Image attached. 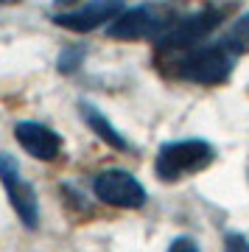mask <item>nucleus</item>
I'll return each instance as SVG.
<instances>
[{
    "mask_svg": "<svg viewBox=\"0 0 249 252\" xmlns=\"http://www.w3.org/2000/svg\"><path fill=\"white\" fill-rule=\"evenodd\" d=\"M171 56L168 64L171 73L185 81H196V84H221L230 79L232 62L235 56L224 45H205V48H190V51H179V54H162Z\"/></svg>",
    "mask_w": 249,
    "mask_h": 252,
    "instance_id": "nucleus-1",
    "label": "nucleus"
},
{
    "mask_svg": "<svg viewBox=\"0 0 249 252\" xmlns=\"http://www.w3.org/2000/svg\"><path fill=\"white\" fill-rule=\"evenodd\" d=\"M213 157H216V149L207 140H199V137L174 140V143H165L157 152L154 171H157V177L162 182H177L182 177L205 171L207 165L213 162Z\"/></svg>",
    "mask_w": 249,
    "mask_h": 252,
    "instance_id": "nucleus-2",
    "label": "nucleus"
},
{
    "mask_svg": "<svg viewBox=\"0 0 249 252\" xmlns=\"http://www.w3.org/2000/svg\"><path fill=\"white\" fill-rule=\"evenodd\" d=\"M177 14L165 6H137V9H126L118 20H112L107 34L112 39H160L171 26H174Z\"/></svg>",
    "mask_w": 249,
    "mask_h": 252,
    "instance_id": "nucleus-3",
    "label": "nucleus"
},
{
    "mask_svg": "<svg viewBox=\"0 0 249 252\" xmlns=\"http://www.w3.org/2000/svg\"><path fill=\"white\" fill-rule=\"evenodd\" d=\"M0 182H3V188H6V196H9L17 219L28 227V230H36V227H39L36 190H34V185L23 177L17 160H14L9 152H0Z\"/></svg>",
    "mask_w": 249,
    "mask_h": 252,
    "instance_id": "nucleus-4",
    "label": "nucleus"
},
{
    "mask_svg": "<svg viewBox=\"0 0 249 252\" xmlns=\"http://www.w3.org/2000/svg\"><path fill=\"white\" fill-rule=\"evenodd\" d=\"M224 11L221 9H202L187 17H177L174 26L157 39V48L162 54H179V51H190L196 42H202L218 23H221Z\"/></svg>",
    "mask_w": 249,
    "mask_h": 252,
    "instance_id": "nucleus-5",
    "label": "nucleus"
},
{
    "mask_svg": "<svg viewBox=\"0 0 249 252\" xmlns=\"http://www.w3.org/2000/svg\"><path fill=\"white\" fill-rule=\"evenodd\" d=\"M93 193L95 199H101L104 205L112 207H124V210H137V207L146 205V188L134 180L129 171L124 168H109V171H101L93 180Z\"/></svg>",
    "mask_w": 249,
    "mask_h": 252,
    "instance_id": "nucleus-6",
    "label": "nucleus"
},
{
    "mask_svg": "<svg viewBox=\"0 0 249 252\" xmlns=\"http://www.w3.org/2000/svg\"><path fill=\"white\" fill-rule=\"evenodd\" d=\"M124 0H90L87 6H81L76 11H62L56 14L54 23L56 26L67 28V31H76V34H87V31H95L104 23H112L124 14Z\"/></svg>",
    "mask_w": 249,
    "mask_h": 252,
    "instance_id": "nucleus-7",
    "label": "nucleus"
},
{
    "mask_svg": "<svg viewBox=\"0 0 249 252\" xmlns=\"http://www.w3.org/2000/svg\"><path fill=\"white\" fill-rule=\"evenodd\" d=\"M14 137H17V143L23 146L31 157H36V160L51 162V160L59 157V152H62V137L56 135L51 126L36 124V121H20V124L14 126Z\"/></svg>",
    "mask_w": 249,
    "mask_h": 252,
    "instance_id": "nucleus-8",
    "label": "nucleus"
},
{
    "mask_svg": "<svg viewBox=\"0 0 249 252\" xmlns=\"http://www.w3.org/2000/svg\"><path fill=\"white\" fill-rule=\"evenodd\" d=\"M81 118H84V124H87L107 146H112V149H118V152H126V149H129V140H126L115 126L93 107V104H81Z\"/></svg>",
    "mask_w": 249,
    "mask_h": 252,
    "instance_id": "nucleus-9",
    "label": "nucleus"
},
{
    "mask_svg": "<svg viewBox=\"0 0 249 252\" xmlns=\"http://www.w3.org/2000/svg\"><path fill=\"white\" fill-rule=\"evenodd\" d=\"M221 45L227 48L232 56L247 54V51H249V11L241 20H235V26H232L230 34L221 39Z\"/></svg>",
    "mask_w": 249,
    "mask_h": 252,
    "instance_id": "nucleus-10",
    "label": "nucleus"
},
{
    "mask_svg": "<svg viewBox=\"0 0 249 252\" xmlns=\"http://www.w3.org/2000/svg\"><path fill=\"white\" fill-rule=\"evenodd\" d=\"M81 62H84V48H64L56 59V67L59 73H76Z\"/></svg>",
    "mask_w": 249,
    "mask_h": 252,
    "instance_id": "nucleus-11",
    "label": "nucleus"
},
{
    "mask_svg": "<svg viewBox=\"0 0 249 252\" xmlns=\"http://www.w3.org/2000/svg\"><path fill=\"white\" fill-rule=\"evenodd\" d=\"M224 250L227 252H249V238L238 233H227L224 235Z\"/></svg>",
    "mask_w": 249,
    "mask_h": 252,
    "instance_id": "nucleus-12",
    "label": "nucleus"
},
{
    "mask_svg": "<svg viewBox=\"0 0 249 252\" xmlns=\"http://www.w3.org/2000/svg\"><path fill=\"white\" fill-rule=\"evenodd\" d=\"M168 252H199V247H196V241L193 238H174L171 241V247H168Z\"/></svg>",
    "mask_w": 249,
    "mask_h": 252,
    "instance_id": "nucleus-13",
    "label": "nucleus"
},
{
    "mask_svg": "<svg viewBox=\"0 0 249 252\" xmlns=\"http://www.w3.org/2000/svg\"><path fill=\"white\" fill-rule=\"evenodd\" d=\"M9 3H20V0H0V6H9Z\"/></svg>",
    "mask_w": 249,
    "mask_h": 252,
    "instance_id": "nucleus-14",
    "label": "nucleus"
},
{
    "mask_svg": "<svg viewBox=\"0 0 249 252\" xmlns=\"http://www.w3.org/2000/svg\"><path fill=\"white\" fill-rule=\"evenodd\" d=\"M59 3H76V0H59Z\"/></svg>",
    "mask_w": 249,
    "mask_h": 252,
    "instance_id": "nucleus-15",
    "label": "nucleus"
}]
</instances>
